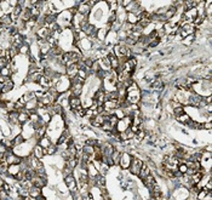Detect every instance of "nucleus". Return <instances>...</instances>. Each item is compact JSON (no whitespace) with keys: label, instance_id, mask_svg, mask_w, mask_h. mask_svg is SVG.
Masks as SVG:
<instances>
[{"label":"nucleus","instance_id":"c756f323","mask_svg":"<svg viewBox=\"0 0 212 200\" xmlns=\"http://www.w3.org/2000/svg\"><path fill=\"white\" fill-rule=\"evenodd\" d=\"M99 129H102L104 132H110V131H113L115 127H113V126L110 125V123H109L108 120H107V121H105V123H104V124H103V125H102Z\"/></svg>","mask_w":212,"mask_h":200},{"label":"nucleus","instance_id":"393cba45","mask_svg":"<svg viewBox=\"0 0 212 200\" xmlns=\"http://www.w3.org/2000/svg\"><path fill=\"white\" fill-rule=\"evenodd\" d=\"M185 126H188L189 129H194V130H200L201 129V123H199V121H194V120H190V121L185 125Z\"/></svg>","mask_w":212,"mask_h":200},{"label":"nucleus","instance_id":"f8f14e48","mask_svg":"<svg viewBox=\"0 0 212 200\" xmlns=\"http://www.w3.org/2000/svg\"><path fill=\"white\" fill-rule=\"evenodd\" d=\"M90 11H91V7L87 4H80L78 6V13H80L83 16H89Z\"/></svg>","mask_w":212,"mask_h":200},{"label":"nucleus","instance_id":"aec40b11","mask_svg":"<svg viewBox=\"0 0 212 200\" xmlns=\"http://www.w3.org/2000/svg\"><path fill=\"white\" fill-rule=\"evenodd\" d=\"M126 22L131 23V24H136L138 22V18L137 16L135 15V13H131V12H126Z\"/></svg>","mask_w":212,"mask_h":200},{"label":"nucleus","instance_id":"9b49d317","mask_svg":"<svg viewBox=\"0 0 212 200\" xmlns=\"http://www.w3.org/2000/svg\"><path fill=\"white\" fill-rule=\"evenodd\" d=\"M81 105V100H80V97H74V96H72L70 98H69V107H70V109L73 111V109H76L78 107H80Z\"/></svg>","mask_w":212,"mask_h":200},{"label":"nucleus","instance_id":"1a4fd4ad","mask_svg":"<svg viewBox=\"0 0 212 200\" xmlns=\"http://www.w3.org/2000/svg\"><path fill=\"white\" fill-rule=\"evenodd\" d=\"M150 173H152L150 169L148 167V165H147V164L144 163V164H143V166H142V169H141V171H139V173H138V177L143 181V180H144L145 177H147V176H149Z\"/></svg>","mask_w":212,"mask_h":200},{"label":"nucleus","instance_id":"f3484780","mask_svg":"<svg viewBox=\"0 0 212 200\" xmlns=\"http://www.w3.org/2000/svg\"><path fill=\"white\" fill-rule=\"evenodd\" d=\"M28 193H29V196L32 198V199H36L39 195H41V189L40 188H38V187H32V188L28 191Z\"/></svg>","mask_w":212,"mask_h":200},{"label":"nucleus","instance_id":"20e7f679","mask_svg":"<svg viewBox=\"0 0 212 200\" xmlns=\"http://www.w3.org/2000/svg\"><path fill=\"white\" fill-rule=\"evenodd\" d=\"M83 89H84V84H70L69 86V91L72 93V96L74 97H79L83 93Z\"/></svg>","mask_w":212,"mask_h":200},{"label":"nucleus","instance_id":"ea45409f","mask_svg":"<svg viewBox=\"0 0 212 200\" xmlns=\"http://www.w3.org/2000/svg\"><path fill=\"white\" fill-rule=\"evenodd\" d=\"M149 200H156V199H154V198H152V196H150V198H149Z\"/></svg>","mask_w":212,"mask_h":200},{"label":"nucleus","instance_id":"2f4dec72","mask_svg":"<svg viewBox=\"0 0 212 200\" xmlns=\"http://www.w3.org/2000/svg\"><path fill=\"white\" fill-rule=\"evenodd\" d=\"M9 52H10V56H11V58H12V60H14V57H15V56L20 55V53H18V47L12 46V45H11V47L9 49Z\"/></svg>","mask_w":212,"mask_h":200},{"label":"nucleus","instance_id":"f257e3e1","mask_svg":"<svg viewBox=\"0 0 212 200\" xmlns=\"http://www.w3.org/2000/svg\"><path fill=\"white\" fill-rule=\"evenodd\" d=\"M143 164H144V161H143L141 158H138V156H132V159H131V164H130V166H129L127 170L132 173V175L138 176V173H139V171H141Z\"/></svg>","mask_w":212,"mask_h":200},{"label":"nucleus","instance_id":"412c9836","mask_svg":"<svg viewBox=\"0 0 212 200\" xmlns=\"http://www.w3.org/2000/svg\"><path fill=\"white\" fill-rule=\"evenodd\" d=\"M39 145L41 147V148H44V149H46L47 147L51 144V142H50V138L49 137H46V136H44L43 138H40L39 140V143H38Z\"/></svg>","mask_w":212,"mask_h":200},{"label":"nucleus","instance_id":"0eeeda50","mask_svg":"<svg viewBox=\"0 0 212 200\" xmlns=\"http://www.w3.org/2000/svg\"><path fill=\"white\" fill-rule=\"evenodd\" d=\"M143 183H144V185H145V188L147 189H153L154 188V185L156 184V182H155V177H154V175L153 173H150L149 176H147L144 180H143Z\"/></svg>","mask_w":212,"mask_h":200},{"label":"nucleus","instance_id":"cd10ccee","mask_svg":"<svg viewBox=\"0 0 212 200\" xmlns=\"http://www.w3.org/2000/svg\"><path fill=\"white\" fill-rule=\"evenodd\" d=\"M184 113H185V112H184L183 105L176 107V108H174V111H172V114H174L175 118H177V116H179V115H182V114H184Z\"/></svg>","mask_w":212,"mask_h":200},{"label":"nucleus","instance_id":"f704fd0d","mask_svg":"<svg viewBox=\"0 0 212 200\" xmlns=\"http://www.w3.org/2000/svg\"><path fill=\"white\" fill-rule=\"evenodd\" d=\"M65 142H67V137H64L63 135H61L57 140V145H62V144H65Z\"/></svg>","mask_w":212,"mask_h":200},{"label":"nucleus","instance_id":"ddd939ff","mask_svg":"<svg viewBox=\"0 0 212 200\" xmlns=\"http://www.w3.org/2000/svg\"><path fill=\"white\" fill-rule=\"evenodd\" d=\"M20 171H21V166L20 165H9V167H7V175L15 177Z\"/></svg>","mask_w":212,"mask_h":200},{"label":"nucleus","instance_id":"7ed1b4c3","mask_svg":"<svg viewBox=\"0 0 212 200\" xmlns=\"http://www.w3.org/2000/svg\"><path fill=\"white\" fill-rule=\"evenodd\" d=\"M78 72H79V68H78V65L76 63L69 65V67H65V76H67L69 80H72L73 78H75L78 75Z\"/></svg>","mask_w":212,"mask_h":200},{"label":"nucleus","instance_id":"7c9ffc66","mask_svg":"<svg viewBox=\"0 0 212 200\" xmlns=\"http://www.w3.org/2000/svg\"><path fill=\"white\" fill-rule=\"evenodd\" d=\"M4 109H6V111H7V113L14 112V111H15V102L6 101V102H5V107H4Z\"/></svg>","mask_w":212,"mask_h":200},{"label":"nucleus","instance_id":"4be33fe9","mask_svg":"<svg viewBox=\"0 0 212 200\" xmlns=\"http://www.w3.org/2000/svg\"><path fill=\"white\" fill-rule=\"evenodd\" d=\"M208 193H211V192H208V191L205 189V188H201L200 191L197 192V194H196V200H204V199L207 196Z\"/></svg>","mask_w":212,"mask_h":200},{"label":"nucleus","instance_id":"2eb2a0df","mask_svg":"<svg viewBox=\"0 0 212 200\" xmlns=\"http://www.w3.org/2000/svg\"><path fill=\"white\" fill-rule=\"evenodd\" d=\"M32 18V13H30V10L29 9H23L22 12H21V16H20V20H22L23 22H27Z\"/></svg>","mask_w":212,"mask_h":200},{"label":"nucleus","instance_id":"dca6fc26","mask_svg":"<svg viewBox=\"0 0 212 200\" xmlns=\"http://www.w3.org/2000/svg\"><path fill=\"white\" fill-rule=\"evenodd\" d=\"M65 166L70 167L72 170H74L76 166H78V160L75 156H69L67 160H65Z\"/></svg>","mask_w":212,"mask_h":200},{"label":"nucleus","instance_id":"423d86ee","mask_svg":"<svg viewBox=\"0 0 212 200\" xmlns=\"http://www.w3.org/2000/svg\"><path fill=\"white\" fill-rule=\"evenodd\" d=\"M7 121L10 123L11 126H17V125H20V123H18V112H16V111L10 112V113L7 114Z\"/></svg>","mask_w":212,"mask_h":200},{"label":"nucleus","instance_id":"6ab92c4d","mask_svg":"<svg viewBox=\"0 0 212 200\" xmlns=\"http://www.w3.org/2000/svg\"><path fill=\"white\" fill-rule=\"evenodd\" d=\"M58 152V149H57V144H55V143H51L47 148L45 149V155H54V154H56Z\"/></svg>","mask_w":212,"mask_h":200},{"label":"nucleus","instance_id":"b1692460","mask_svg":"<svg viewBox=\"0 0 212 200\" xmlns=\"http://www.w3.org/2000/svg\"><path fill=\"white\" fill-rule=\"evenodd\" d=\"M23 142H24V137H23L22 133H18V135H16V137H15L14 140H12V143H14V147L22 144Z\"/></svg>","mask_w":212,"mask_h":200},{"label":"nucleus","instance_id":"5701e85b","mask_svg":"<svg viewBox=\"0 0 212 200\" xmlns=\"http://www.w3.org/2000/svg\"><path fill=\"white\" fill-rule=\"evenodd\" d=\"M121 22H119L118 20L116 21H114L113 23H110V28H112V32H114V33H118L119 31L121 29Z\"/></svg>","mask_w":212,"mask_h":200},{"label":"nucleus","instance_id":"c85d7f7f","mask_svg":"<svg viewBox=\"0 0 212 200\" xmlns=\"http://www.w3.org/2000/svg\"><path fill=\"white\" fill-rule=\"evenodd\" d=\"M114 115L118 118V120H120V119H123V118H125V112H124V109L123 108H116L115 111H114Z\"/></svg>","mask_w":212,"mask_h":200},{"label":"nucleus","instance_id":"c9c22d12","mask_svg":"<svg viewBox=\"0 0 212 200\" xmlns=\"http://www.w3.org/2000/svg\"><path fill=\"white\" fill-rule=\"evenodd\" d=\"M72 173H73V170H72L70 167L64 166V169H63V176H64V177L68 176V175H72Z\"/></svg>","mask_w":212,"mask_h":200},{"label":"nucleus","instance_id":"9d476101","mask_svg":"<svg viewBox=\"0 0 212 200\" xmlns=\"http://www.w3.org/2000/svg\"><path fill=\"white\" fill-rule=\"evenodd\" d=\"M28 120H29V114L27 113V111H25V109L18 113V123H20V125L27 124Z\"/></svg>","mask_w":212,"mask_h":200},{"label":"nucleus","instance_id":"bb28decb","mask_svg":"<svg viewBox=\"0 0 212 200\" xmlns=\"http://www.w3.org/2000/svg\"><path fill=\"white\" fill-rule=\"evenodd\" d=\"M108 170H109V166L107 164H105V163H101V166L98 169V173H99V175H102V176H104L105 173L108 172Z\"/></svg>","mask_w":212,"mask_h":200},{"label":"nucleus","instance_id":"6e6552de","mask_svg":"<svg viewBox=\"0 0 212 200\" xmlns=\"http://www.w3.org/2000/svg\"><path fill=\"white\" fill-rule=\"evenodd\" d=\"M44 155H45V149L41 148V147L39 145V144H36V145L34 147V149H33V156L36 158L38 160H41V159L44 158Z\"/></svg>","mask_w":212,"mask_h":200},{"label":"nucleus","instance_id":"a211bd4d","mask_svg":"<svg viewBox=\"0 0 212 200\" xmlns=\"http://www.w3.org/2000/svg\"><path fill=\"white\" fill-rule=\"evenodd\" d=\"M95 181H96V187L98 188H105V177L102 176V175H97L95 177Z\"/></svg>","mask_w":212,"mask_h":200},{"label":"nucleus","instance_id":"72a5a7b5","mask_svg":"<svg viewBox=\"0 0 212 200\" xmlns=\"http://www.w3.org/2000/svg\"><path fill=\"white\" fill-rule=\"evenodd\" d=\"M201 129H203V130L211 131V129H212V123H211V121H205V123H201Z\"/></svg>","mask_w":212,"mask_h":200},{"label":"nucleus","instance_id":"39448f33","mask_svg":"<svg viewBox=\"0 0 212 200\" xmlns=\"http://www.w3.org/2000/svg\"><path fill=\"white\" fill-rule=\"evenodd\" d=\"M92 100H95L97 103H98V105L99 104H103L104 102H105V91L101 87V89H98L96 92H95V95L92 96Z\"/></svg>","mask_w":212,"mask_h":200},{"label":"nucleus","instance_id":"a878e982","mask_svg":"<svg viewBox=\"0 0 212 200\" xmlns=\"http://www.w3.org/2000/svg\"><path fill=\"white\" fill-rule=\"evenodd\" d=\"M29 52H30L29 45H27V44H23L18 49V53H20V55H29Z\"/></svg>","mask_w":212,"mask_h":200},{"label":"nucleus","instance_id":"e433bc0d","mask_svg":"<svg viewBox=\"0 0 212 200\" xmlns=\"http://www.w3.org/2000/svg\"><path fill=\"white\" fill-rule=\"evenodd\" d=\"M3 191H4V192H6V193L10 195V192H11V187H10V184H9L7 182H4V184H3Z\"/></svg>","mask_w":212,"mask_h":200},{"label":"nucleus","instance_id":"58836bf2","mask_svg":"<svg viewBox=\"0 0 212 200\" xmlns=\"http://www.w3.org/2000/svg\"><path fill=\"white\" fill-rule=\"evenodd\" d=\"M205 149H206L207 152H210V153H211V145H207L206 148H204V151H205Z\"/></svg>","mask_w":212,"mask_h":200},{"label":"nucleus","instance_id":"f03ea898","mask_svg":"<svg viewBox=\"0 0 212 200\" xmlns=\"http://www.w3.org/2000/svg\"><path fill=\"white\" fill-rule=\"evenodd\" d=\"M132 155L130 153H121L120 154V160H119V165L123 170H127L130 164H131Z\"/></svg>","mask_w":212,"mask_h":200},{"label":"nucleus","instance_id":"473e14b6","mask_svg":"<svg viewBox=\"0 0 212 200\" xmlns=\"http://www.w3.org/2000/svg\"><path fill=\"white\" fill-rule=\"evenodd\" d=\"M108 121L110 123V125H112L113 127H115V126H116V124H118V118H116L114 114H112V115H109V116H108Z\"/></svg>","mask_w":212,"mask_h":200},{"label":"nucleus","instance_id":"4468645a","mask_svg":"<svg viewBox=\"0 0 212 200\" xmlns=\"http://www.w3.org/2000/svg\"><path fill=\"white\" fill-rule=\"evenodd\" d=\"M178 123H181V124H183V125H187L190 120H192V118L189 116V114H187V113H184V114H182V115H179V116H177V118H175Z\"/></svg>","mask_w":212,"mask_h":200},{"label":"nucleus","instance_id":"4c0bfd02","mask_svg":"<svg viewBox=\"0 0 212 200\" xmlns=\"http://www.w3.org/2000/svg\"><path fill=\"white\" fill-rule=\"evenodd\" d=\"M204 188H205V189H207L208 192H211V191H212V182H211V178L206 182V184H205Z\"/></svg>","mask_w":212,"mask_h":200}]
</instances>
